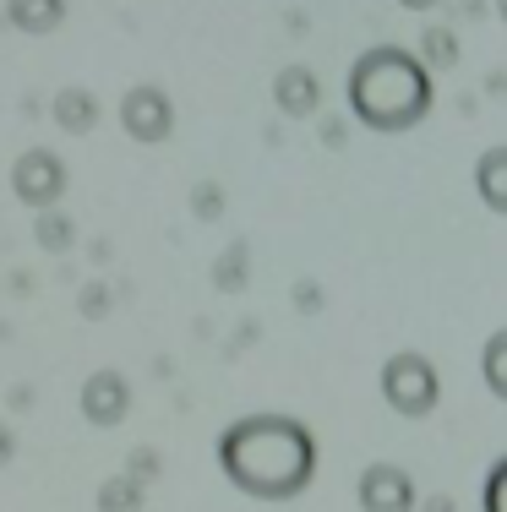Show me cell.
<instances>
[{
	"instance_id": "ba28073f",
	"label": "cell",
	"mask_w": 507,
	"mask_h": 512,
	"mask_svg": "<svg viewBox=\"0 0 507 512\" xmlns=\"http://www.w3.org/2000/svg\"><path fill=\"white\" fill-rule=\"evenodd\" d=\"M273 93H279V109L289 120H306L311 109L322 104V88H317V77H311L306 66H284L279 82H273Z\"/></svg>"
},
{
	"instance_id": "ffe728a7",
	"label": "cell",
	"mask_w": 507,
	"mask_h": 512,
	"mask_svg": "<svg viewBox=\"0 0 507 512\" xmlns=\"http://www.w3.org/2000/svg\"><path fill=\"white\" fill-rule=\"evenodd\" d=\"M426 512H453V502H448V496H431V502H426Z\"/></svg>"
},
{
	"instance_id": "44dd1931",
	"label": "cell",
	"mask_w": 507,
	"mask_h": 512,
	"mask_svg": "<svg viewBox=\"0 0 507 512\" xmlns=\"http://www.w3.org/2000/svg\"><path fill=\"white\" fill-rule=\"evenodd\" d=\"M404 6H415V11H420V6H431V0H404Z\"/></svg>"
},
{
	"instance_id": "8fae6325",
	"label": "cell",
	"mask_w": 507,
	"mask_h": 512,
	"mask_svg": "<svg viewBox=\"0 0 507 512\" xmlns=\"http://www.w3.org/2000/svg\"><path fill=\"white\" fill-rule=\"evenodd\" d=\"M137 507H142V485L131 480V474H115V480H104L99 512H137Z\"/></svg>"
},
{
	"instance_id": "9a60e30c",
	"label": "cell",
	"mask_w": 507,
	"mask_h": 512,
	"mask_svg": "<svg viewBox=\"0 0 507 512\" xmlns=\"http://www.w3.org/2000/svg\"><path fill=\"white\" fill-rule=\"evenodd\" d=\"M426 60L453 66V33H426Z\"/></svg>"
},
{
	"instance_id": "2e32d148",
	"label": "cell",
	"mask_w": 507,
	"mask_h": 512,
	"mask_svg": "<svg viewBox=\"0 0 507 512\" xmlns=\"http://www.w3.org/2000/svg\"><path fill=\"white\" fill-rule=\"evenodd\" d=\"M126 469H131V480H137V485L153 480V469H159V453H137V458L126 463Z\"/></svg>"
},
{
	"instance_id": "d6986e66",
	"label": "cell",
	"mask_w": 507,
	"mask_h": 512,
	"mask_svg": "<svg viewBox=\"0 0 507 512\" xmlns=\"http://www.w3.org/2000/svg\"><path fill=\"white\" fill-rule=\"evenodd\" d=\"M11 453H17V442H11V431L0 425V463H11Z\"/></svg>"
},
{
	"instance_id": "7a4b0ae2",
	"label": "cell",
	"mask_w": 507,
	"mask_h": 512,
	"mask_svg": "<svg viewBox=\"0 0 507 512\" xmlns=\"http://www.w3.org/2000/svg\"><path fill=\"white\" fill-rule=\"evenodd\" d=\"M382 99H393L388 104V126L393 131H404L409 120H420L426 115V71L415 66L404 50H371V55H360V66L349 71V104H355V115L366 120H377V109Z\"/></svg>"
},
{
	"instance_id": "9c48e42d",
	"label": "cell",
	"mask_w": 507,
	"mask_h": 512,
	"mask_svg": "<svg viewBox=\"0 0 507 512\" xmlns=\"http://www.w3.org/2000/svg\"><path fill=\"white\" fill-rule=\"evenodd\" d=\"M55 126L71 131V137L93 131V126H99V99H93L88 88H60L55 93Z\"/></svg>"
},
{
	"instance_id": "5bb4252c",
	"label": "cell",
	"mask_w": 507,
	"mask_h": 512,
	"mask_svg": "<svg viewBox=\"0 0 507 512\" xmlns=\"http://www.w3.org/2000/svg\"><path fill=\"white\" fill-rule=\"evenodd\" d=\"M191 207H197V218H219L224 213V191L213 186V180H202L197 197H191Z\"/></svg>"
},
{
	"instance_id": "52a82bcc",
	"label": "cell",
	"mask_w": 507,
	"mask_h": 512,
	"mask_svg": "<svg viewBox=\"0 0 507 512\" xmlns=\"http://www.w3.org/2000/svg\"><path fill=\"white\" fill-rule=\"evenodd\" d=\"M131 409V387L120 371H99L88 387H82V414L93 425H120V414Z\"/></svg>"
},
{
	"instance_id": "30bf717a",
	"label": "cell",
	"mask_w": 507,
	"mask_h": 512,
	"mask_svg": "<svg viewBox=\"0 0 507 512\" xmlns=\"http://www.w3.org/2000/svg\"><path fill=\"white\" fill-rule=\"evenodd\" d=\"M6 17H11V28H22V33H50L60 28V17H66V0H11L6 6Z\"/></svg>"
},
{
	"instance_id": "7c38bea8",
	"label": "cell",
	"mask_w": 507,
	"mask_h": 512,
	"mask_svg": "<svg viewBox=\"0 0 507 512\" xmlns=\"http://www.w3.org/2000/svg\"><path fill=\"white\" fill-rule=\"evenodd\" d=\"M39 246L44 251H66L71 246V224L55 213V207H44V213H39Z\"/></svg>"
},
{
	"instance_id": "e0dca14e",
	"label": "cell",
	"mask_w": 507,
	"mask_h": 512,
	"mask_svg": "<svg viewBox=\"0 0 507 512\" xmlns=\"http://www.w3.org/2000/svg\"><path fill=\"white\" fill-rule=\"evenodd\" d=\"M295 306H300V311H317V306H322V300H317V284H300V289H295Z\"/></svg>"
},
{
	"instance_id": "4fadbf2b",
	"label": "cell",
	"mask_w": 507,
	"mask_h": 512,
	"mask_svg": "<svg viewBox=\"0 0 507 512\" xmlns=\"http://www.w3.org/2000/svg\"><path fill=\"white\" fill-rule=\"evenodd\" d=\"M213 284H219V289H229V295H235V289L246 284V246H229L224 267H213Z\"/></svg>"
},
{
	"instance_id": "3957f363",
	"label": "cell",
	"mask_w": 507,
	"mask_h": 512,
	"mask_svg": "<svg viewBox=\"0 0 507 512\" xmlns=\"http://www.w3.org/2000/svg\"><path fill=\"white\" fill-rule=\"evenodd\" d=\"M382 393H388V404L398 414H409V420H420V414L437 409L442 387H437V371H431L420 355H393L382 365Z\"/></svg>"
},
{
	"instance_id": "5b68a950",
	"label": "cell",
	"mask_w": 507,
	"mask_h": 512,
	"mask_svg": "<svg viewBox=\"0 0 507 512\" xmlns=\"http://www.w3.org/2000/svg\"><path fill=\"white\" fill-rule=\"evenodd\" d=\"M120 120H126V131L137 142H164L169 126H175V109H169V93L153 88V82H142V88L126 93V104H120Z\"/></svg>"
},
{
	"instance_id": "277c9868",
	"label": "cell",
	"mask_w": 507,
	"mask_h": 512,
	"mask_svg": "<svg viewBox=\"0 0 507 512\" xmlns=\"http://www.w3.org/2000/svg\"><path fill=\"white\" fill-rule=\"evenodd\" d=\"M11 186H17V197L33 207V213H44L60 191H66V169H60V158L55 153H44V148H28L17 158V169H11Z\"/></svg>"
},
{
	"instance_id": "8992f818",
	"label": "cell",
	"mask_w": 507,
	"mask_h": 512,
	"mask_svg": "<svg viewBox=\"0 0 507 512\" xmlns=\"http://www.w3.org/2000/svg\"><path fill=\"white\" fill-rule=\"evenodd\" d=\"M360 507L366 512H409L415 507V485H409V474L393 469V463H371V469L360 474Z\"/></svg>"
},
{
	"instance_id": "ac0fdd59",
	"label": "cell",
	"mask_w": 507,
	"mask_h": 512,
	"mask_svg": "<svg viewBox=\"0 0 507 512\" xmlns=\"http://www.w3.org/2000/svg\"><path fill=\"white\" fill-rule=\"evenodd\" d=\"M82 311L99 316V311H104V289H88V295H82Z\"/></svg>"
},
{
	"instance_id": "6da1fadb",
	"label": "cell",
	"mask_w": 507,
	"mask_h": 512,
	"mask_svg": "<svg viewBox=\"0 0 507 512\" xmlns=\"http://www.w3.org/2000/svg\"><path fill=\"white\" fill-rule=\"evenodd\" d=\"M219 458H224L229 480H235L240 491L262 496V502H284V496L306 491L311 469H317L311 431L300 420H284V414L235 420L219 442Z\"/></svg>"
}]
</instances>
